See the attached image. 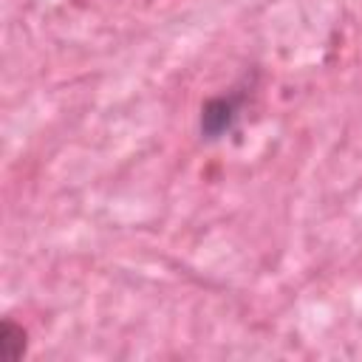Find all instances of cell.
I'll use <instances>...</instances> for the list:
<instances>
[{
    "instance_id": "cell-1",
    "label": "cell",
    "mask_w": 362,
    "mask_h": 362,
    "mask_svg": "<svg viewBox=\"0 0 362 362\" xmlns=\"http://www.w3.org/2000/svg\"><path fill=\"white\" fill-rule=\"evenodd\" d=\"M240 102L243 96L240 93H229V96H212L204 107H201V119H198V127H201V136L215 141L221 136H226L238 116H240Z\"/></svg>"
},
{
    "instance_id": "cell-2",
    "label": "cell",
    "mask_w": 362,
    "mask_h": 362,
    "mask_svg": "<svg viewBox=\"0 0 362 362\" xmlns=\"http://www.w3.org/2000/svg\"><path fill=\"white\" fill-rule=\"evenodd\" d=\"M0 354L11 362L25 354V331L11 320H3L0 325Z\"/></svg>"
}]
</instances>
